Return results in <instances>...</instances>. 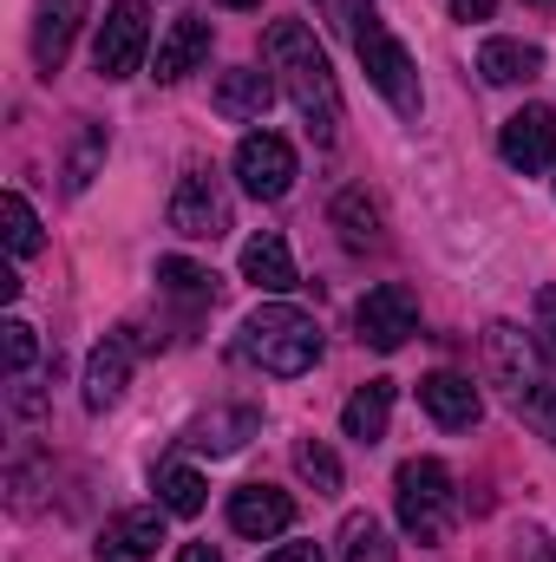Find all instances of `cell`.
Masks as SVG:
<instances>
[{
    "instance_id": "6da1fadb",
    "label": "cell",
    "mask_w": 556,
    "mask_h": 562,
    "mask_svg": "<svg viewBox=\"0 0 556 562\" xmlns=\"http://www.w3.org/2000/svg\"><path fill=\"white\" fill-rule=\"evenodd\" d=\"M263 53H269V72L281 79V92L294 99L301 125L314 144H334L341 138V86H334V66L327 53L314 46V33L301 20H276L263 33Z\"/></svg>"
},
{
    "instance_id": "7a4b0ae2",
    "label": "cell",
    "mask_w": 556,
    "mask_h": 562,
    "mask_svg": "<svg viewBox=\"0 0 556 562\" xmlns=\"http://www.w3.org/2000/svg\"><path fill=\"white\" fill-rule=\"evenodd\" d=\"M485 373L504 393V406L537 438H551V451H556V367L544 360V347L524 340L511 321H491L485 327Z\"/></svg>"
},
{
    "instance_id": "3957f363",
    "label": "cell",
    "mask_w": 556,
    "mask_h": 562,
    "mask_svg": "<svg viewBox=\"0 0 556 562\" xmlns=\"http://www.w3.org/2000/svg\"><path fill=\"white\" fill-rule=\"evenodd\" d=\"M236 353H243L249 367L276 373V380H301V373H314V360H321V327H314V314H301V307H288V301H263V307L243 321Z\"/></svg>"
},
{
    "instance_id": "277c9868",
    "label": "cell",
    "mask_w": 556,
    "mask_h": 562,
    "mask_svg": "<svg viewBox=\"0 0 556 562\" xmlns=\"http://www.w3.org/2000/svg\"><path fill=\"white\" fill-rule=\"evenodd\" d=\"M347 13V33H354V53H360V66H367V79H374V92L400 112V119H419V66L413 53L393 40V26H387V13L380 7H367V0H347L341 7Z\"/></svg>"
},
{
    "instance_id": "5b68a950",
    "label": "cell",
    "mask_w": 556,
    "mask_h": 562,
    "mask_svg": "<svg viewBox=\"0 0 556 562\" xmlns=\"http://www.w3.org/2000/svg\"><path fill=\"white\" fill-rule=\"evenodd\" d=\"M393 510H400V530L413 537L419 550H438L458 524V484L438 458H407L400 477H393Z\"/></svg>"
},
{
    "instance_id": "8992f818",
    "label": "cell",
    "mask_w": 556,
    "mask_h": 562,
    "mask_svg": "<svg viewBox=\"0 0 556 562\" xmlns=\"http://www.w3.org/2000/svg\"><path fill=\"white\" fill-rule=\"evenodd\" d=\"M354 334H360V347H374V353H400L419 334V294L407 281L367 288V301L354 307Z\"/></svg>"
},
{
    "instance_id": "52a82bcc",
    "label": "cell",
    "mask_w": 556,
    "mask_h": 562,
    "mask_svg": "<svg viewBox=\"0 0 556 562\" xmlns=\"http://www.w3.org/2000/svg\"><path fill=\"white\" fill-rule=\"evenodd\" d=\"M144 46H151V20H144L138 0L105 7L99 40H92V66H99V79H132V72L144 66Z\"/></svg>"
},
{
    "instance_id": "ba28073f",
    "label": "cell",
    "mask_w": 556,
    "mask_h": 562,
    "mask_svg": "<svg viewBox=\"0 0 556 562\" xmlns=\"http://www.w3.org/2000/svg\"><path fill=\"white\" fill-rule=\"evenodd\" d=\"M170 229L190 236V243H216L230 229V196L210 170H184L177 177V196H170Z\"/></svg>"
},
{
    "instance_id": "9c48e42d",
    "label": "cell",
    "mask_w": 556,
    "mask_h": 562,
    "mask_svg": "<svg viewBox=\"0 0 556 562\" xmlns=\"http://www.w3.org/2000/svg\"><path fill=\"white\" fill-rule=\"evenodd\" d=\"M236 177H243V190H249L256 203L288 196V190H294V150H288V138L249 132V138L236 144Z\"/></svg>"
},
{
    "instance_id": "30bf717a",
    "label": "cell",
    "mask_w": 556,
    "mask_h": 562,
    "mask_svg": "<svg viewBox=\"0 0 556 562\" xmlns=\"http://www.w3.org/2000/svg\"><path fill=\"white\" fill-rule=\"evenodd\" d=\"M498 150H504V164L524 170V177L551 170L556 164V112L551 105H524V112H511L504 132H498Z\"/></svg>"
},
{
    "instance_id": "8fae6325",
    "label": "cell",
    "mask_w": 556,
    "mask_h": 562,
    "mask_svg": "<svg viewBox=\"0 0 556 562\" xmlns=\"http://www.w3.org/2000/svg\"><path fill=\"white\" fill-rule=\"evenodd\" d=\"M164 504L151 510V504H138V510H119L105 530H99V543H92V562H151L157 557V543H164Z\"/></svg>"
},
{
    "instance_id": "7c38bea8",
    "label": "cell",
    "mask_w": 556,
    "mask_h": 562,
    "mask_svg": "<svg viewBox=\"0 0 556 562\" xmlns=\"http://www.w3.org/2000/svg\"><path fill=\"white\" fill-rule=\"evenodd\" d=\"M132 360H138V340H132V327H112V334L92 347V360H86V413H112V406H119Z\"/></svg>"
},
{
    "instance_id": "4fadbf2b",
    "label": "cell",
    "mask_w": 556,
    "mask_h": 562,
    "mask_svg": "<svg viewBox=\"0 0 556 562\" xmlns=\"http://www.w3.org/2000/svg\"><path fill=\"white\" fill-rule=\"evenodd\" d=\"M288 524H294V497H288V491H276V484H243V491H230V530H236V537L276 543Z\"/></svg>"
},
{
    "instance_id": "5bb4252c",
    "label": "cell",
    "mask_w": 556,
    "mask_h": 562,
    "mask_svg": "<svg viewBox=\"0 0 556 562\" xmlns=\"http://www.w3.org/2000/svg\"><path fill=\"white\" fill-rule=\"evenodd\" d=\"M79 26H86V0H40L33 7V66L59 72L73 40H79Z\"/></svg>"
},
{
    "instance_id": "9a60e30c",
    "label": "cell",
    "mask_w": 556,
    "mask_h": 562,
    "mask_svg": "<svg viewBox=\"0 0 556 562\" xmlns=\"http://www.w3.org/2000/svg\"><path fill=\"white\" fill-rule=\"evenodd\" d=\"M419 406L432 413V425H445V431H471L478 413H485V400H478V386L465 380V373H425L419 380Z\"/></svg>"
},
{
    "instance_id": "2e32d148",
    "label": "cell",
    "mask_w": 556,
    "mask_h": 562,
    "mask_svg": "<svg viewBox=\"0 0 556 562\" xmlns=\"http://www.w3.org/2000/svg\"><path fill=\"white\" fill-rule=\"evenodd\" d=\"M210 20L203 13H184V20H170L164 26V40H157V79L164 86H177V79H190L203 59H210Z\"/></svg>"
},
{
    "instance_id": "e0dca14e",
    "label": "cell",
    "mask_w": 556,
    "mask_h": 562,
    "mask_svg": "<svg viewBox=\"0 0 556 562\" xmlns=\"http://www.w3.org/2000/svg\"><path fill=\"white\" fill-rule=\"evenodd\" d=\"M256 431H263V413H256V406H216V413H203V419L184 425V445H190V451H210V458H223V451L249 445Z\"/></svg>"
},
{
    "instance_id": "ac0fdd59",
    "label": "cell",
    "mask_w": 556,
    "mask_h": 562,
    "mask_svg": "<svg viewBox=\"0 0 556 562\" xmlns=\"http://www.w3.org/2000/svg\"><path fill=\"white\" fill-rule=\"evenodd\" d=\"M243 281H256L263 294H288V288H301L294 256H288V243H281L276 229H263V236L243 243Z\"/></svg>"
},
{
    "instance_id": "d6986e66",
    "label": "cell",
    "mask_w": 556,
    "mask_h": 562,
    "mask_svg": "<svg viewBox=\"0 0 556 562\" xmlns=\"http://www.w3.org/2000/svg\"><path fill=\"white\" fill-rule=\"evenodd\" d=\"M269 105H276V79H269V72L230 66V72L216 79V112H223V119H263Z\"/></svg>"
},
{
    "instance_id": "ffe728a7",
    "label": "cell",
    "mask_w": 556,
    "mask_h": 562,
    "mask_svg": "<svg viewBox=\"0 0 556 562\" xmlns=\"http://www.w3.org/2000/svg\"><path fill=\"white\" fill-rule=\"evenodd\" d=\"M387 419H393V380H367L347 406H341V431L354 445H380L387 438Z\"/></svg>"
},
{
    "instance_id": "44dd1931",
    "label": "cell",
    "mask_w": 556,
    "mask_h": 562,
    "mask_svg": "<svg viewBox=\"0 0 556 562\" xmlns=\"http://www.w3.org/2000/svg\"><path fill=\"white\" fill-rule=\"evenodd\" d=\"M478 72H485L491 86H531V79L544 72V53L524 46V40H485V46H478Z\"/></svg>"
},
{
    "instance_id": "7402d4cb",
    "label": "cell",
    "mask_w": 556,
    "mask_h": 562,
    "mask_svg": "<svg viewBox=\"0 0 556 562\" xmlns=\"http://www.w3.org/2000/svg\"><path fill=\"white\" fill-rule=\"evenodd\" d=\"M334 229H341V249H354V256H367V249L387 243L380 236V203L367 190H341L334 196Z\"/></svg>"
},
{
    "instance_id": "603a6c76",
    "label": "cell",
    "mask_w": 556,
    "mask_h": 562,
    "mask_svg": "<svg viewBox=\"0 0 556 562\" xmlns=\"http://www.w3.org/2000/svg\"><path fill=\"white\" fill-rule=\"evenodd\" d=\"M151 491H157V504L170 510V517H197L203 504H210V484H203V471H190V464H157V477H151Z\"/></svg>"
},
{
    "instance_id": "cb8c5ba5",
    "label": "cell",
    "mask_w": 556,
    "mask_h": 562,
    "mask_svg": "<svg viewBox=\"0 0 556 562\" xmlns=\"http://www.w3.org/2000/svg\"><path fill=\"white\" fill-rule=\"evenodd\" d=\"M105 150H112V132H105L99 119H86V125H79V138H73V150H66V190H73V196H79V190H92V177H99Z\"/></svg>"
},
{
    "instance_id": "d4e9b609",
    "label": "cell",
    "mask_w": 556,
    "mask_h": 562,
    "mask_svg": "<svg viewBox=\"0 0 556 562\" xmlns=\"http://www.w3.org/2000/svg\"><path fill=\"white\" fill-rule=\"evenodd\" d=\"M341 562H393V537L380 517H347L341 524Z\"/></svg>"
},
{
    "instance_id": "484cf974",
    "label": "cell",
    "mask_w": 556,
    "mask_h": 562,
    "mask_svg": "<svg viewBox=\"0 0 556 562\" xmlns=\"http://www.w3.org/2000/svg\"><path fill=\"white\" fill-rule=\"evenodd\" d=\"M0 216H7V249H13V262H26L46 236H40V216H33V203L20 196V190H7L0 196Z\"/></svg>"
},
{
    "instance_id": "4316f807",
    "label": "cell",
    "mask_w": 556,
    "mask_h": 562,
    "mask_svg": "<svg viewBox=\"0 0 556 562\" xmlns=\"http://www.w3.org/2000/svg\"><path fill=\"white\" fill-rule=\"evenodd\" d=\"M157 288L177 294V301H210V294H216V276L197 269V262H184V256H164V262H157Z\"/></svg>"
},
{
    "instance_id": "83f0119b",
    "label": "cell",
    "mask_w": 556,
    "mask_h": 562,
    "mask_svg": "<svg viewBox=\"0 0 556 562\" xmlns=\"http://www.w3.org/2000/svg\"><path fill=\"white\" fill-rule=\"evenodd\" d=\"M294 471H301L321 497H334V491H341V458H334L321 438H301V445H294Z\"/></svg>"
},
{
    "instance_id": "f1b7e54d",
    "label": "cell",
    "mask_w": 556,
    "mask_h": 562,
    "mask_svg": "<svg viewBox=\"0 0 556 562\" xmlns=\"http://www.w3.org/2000/svg\"><path fill=\"white\" fill-rule=\"evenodd\" d=\"M33 353H40L33 327H26V321H7V380H20V373L33 367Z\"/></svg>"
},
{
    "instance_id": "f546056e",
    "label": "cell",
    "mask_w": 556,
    "mask_h": 562,
    "mask_svg": "<svg viewBox=\"0 0 556 562\" xmlns=\"http://www.w3.org/2000/svg\"><path fill=\"white\" fill-rule=\"evenodd\" d=\"M537 347H544V360L556 367V288L537 294Z\"/></svg>"
},
{
    "instance_id": "4dcf8cb0",
    "label": "cell",
    "mask_w": 556,
    "mask_h": 562,
    "mask_svg": "<svg viewBox=\"0 0 556 562\" xmlns=\"http://www.w3.org/2000/svg\"><path fill=\"white\" fill-rule=\"evenodd\" d=\"M263 562H327V557H321V543H281V550H269Z\"/></svg>"
},
{
    "instance_id": "1f68e13d",
    "label": "cell",
    "mask_w": 556,
    "mask_h": 562,
    "mask_svg": "<svg viewBox=\"0 0 556 562\" xmlns=\"http://www.w3.org/2000/svg\"><path fill=\"white\" fill-rule=\"evenodd\" d=\"M491 7H498V0H452L458 20H491Z\"/></svg>"
},
{
    "instance_id": "d6a6232c",
    "label": "cell",
    "mask_w": 556,
    "mask_h": 562,
    "mask_svg": "<svg viewBox=\"0 0 556 562\" xmlns=\"http://www.w3.org/2000/svg\"><path fill=\"white\" fill-rule=\"evenodd\" d=\"M177 562H223V550H216V543H184Z\"/></svg>"
},
{
    "instance_id": "836d02e7",
    "label": "cell",
    "mask_w": 556,
    "mask_h": 562,
    "mask_svg": "<svg viewBox=\"0 0 556 562\" xmlns=\"http://www.w3.org/2000/svg\"><path fill=\"white\" fill-rule=\"evenodd\" d=\"M524 562H551V550H544V537H537V530L524 537Z\"/></svg>"
},
{
    "instance_id": "e575fe53",
    "label": "cell",
    "mask_w": 556,
    "mask_h": 562,
    "mask_svg": "<svg viewBox=\"0 0 556 562\" xmlns=\"http://www.w3.org/2000/svg\"><path fill=\"white\" fill-rule=\"evenodd\" d=\"M216 7H236V13H249V7H263V0H216Z\"/></svg>"
},
{
    "instance_id": "d590c367",
    "label": "cell",
    "mask_w": 556,
    "mask_h": 562,
    "mask_svg": "<svg viewBox=\"0 0 556 562\" xmlns=\"http://www.w3.org/2000/svg\"><path fill=\"white\" fill-rule=\"evenodd\" d=\"M537 7H551V0H537Z\"/></svg>"
}]
</instances>
